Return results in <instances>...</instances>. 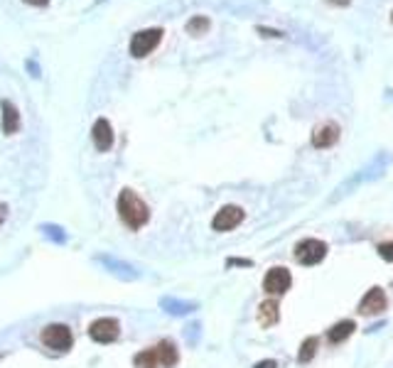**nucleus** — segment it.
<instances>
[{"label": "nucleus", "instance_id": "nucleus-1", "mask_svg": "<svg viewBox=\"0 0 393 368\" xmlns=\"http://www.w3.org/2000/svg\"><path fill=\"white\" fill-rule=\"evenodd\" d=\"M118 216H121V221L128 226V229L138 231L148 224L150 209H148L146 201H143L133 189H123L121 194H118Z\"/></svg>", "mask_w": 393, "mask_h": 368}, {"label": "nucleus", "instance_id": "nucleus-2", "mask_svg": "<svg viewBox=\"0 0 393 368\" xmlns=\"http://www.w3.org/2000/svg\"><path fill=\"white\" fill-rule=\"evenodd\" d=\"M71 341H74V336L66 324H49L42 329V344L52 351H69Z\"/></svg>", "mask_w": 393, "mask_h": 368}, {"label": "nucleus", "instance_id": "nucleus-3", "mask_svg": "<svg viewBox=\"0 0 393 368\" xmlns=\"http://www.w3.org/2000/svg\"><path fill=\"white\" fill-rule=\"evenodd\" d=\"M160 40H163V30H160V28L141 30V32H136L131 37V54L136 57V59L148 57L150 52H153L155 47L160 44Z\"/></svg>", "mask_w": 393, "mask_h": 368}, {"label": "nucleus", "instance_id": "nucleus-4", "mask_svg": "<svg viewBox=\"0 0 393 368\" xmlns=\"http://www.w3.org/2000/svg\"><path fill=\"white\" fill-rule=\"evenodd\" d=\"M295 256L303 266H317L327 256V243L317 241V238H307V241H300L295 246Z\"/></svg>", "mask_w": 393, "mask_h": 368}, {"label": "nucleus", "instance_id": "nucleus-5", "mask_svg": "<svg viewBox=\"0 0 393 368\" xmlns=\"http://www.w3.org/2000/svg\"><path fill=\"white\" fill-rule=\"evenodd\" d=\"M244 209L241 206H234V204H229V206H224V209H219L216 211V216L211 219V229L214 231H234L236 226L244 221Z\"/></svg>", "mask_w": 393, "mask_h": 368}, {"label": "nucleus", "instance_id": "nucleus-6", "mask_svg": "<svg viewBox=\"0 0 393 368\" xmlns=\"http://www.w3.org/2000/svg\"><path fill=\"white\" fill-rule=\"evenodd\" d=\"M291 271L288 268H273V271H268V275L263 278V290H266L268 295H283L291 290Z\"/></svg>", "mask_w": 393, "mask_h": 368}, {"label": "nucleus", "instance_id": "nucleus-7", "mask_svg": "<svg viewBox=\"0 0 393 368\" xmlns=\"http://www.w3.org/2000/svg\"><path fill=\"white\" fill-rule=\"evenodd\" d=\"M89 334H91V339L98 341V344H111V341H116L118 334H121V326H118L116 319H111V317L96 319V322L89 326Z\"/></svg>", "mask_w": 393, "mask_h": 368}, {"label": "nucleus", "instance_id": "nucleus-8", "mask_svg": "<svg viewBox=\"0 0 393 368\" xmlns=\"http://www.w3.org/2000/svg\"><path fill=\"white\" fill-rule=\"evenodd\" d=\"M384 309H386V295L381 287H371L369 292L364 295V299L359 302L361 314H381Z\"/></svg>", "mask_w": 393, "mask_h": 368}, {"label": "nucleus", "instance_id": "nucleus-9", "mask_svg": "<svg viewBox=\"0 0 393 368\" xmlns=\"http://www.w3.org/2000/svg\"><path fill=\"white\" fill-rule=\"evenodd\" d=\"M339 140V126L337 123H322V126L315 128L312 133V145L315 148H329V145H334Z\"/></svg>", "mask_w": 393, "mask_h": 368}, {"label": "nucleus", "instance_id": "nucleus-10", "mask_svg": "<svg viewBox=\"0 0 393 368\" xmlns=\"http://www.w3.org/2000/svg\"><path fill=\"white\" fill-rule=\"evenodd\" d=\"M91 136H94V145L98 153H106V150H111L113 145V128L111 123L106 121V118H98L94 123V131H91Z\"/></svg>", "mask_w": 393, "mask_h": 368}, {"label": "nucleus", "instance_id": "nucleus-11", "mask_svg": "<svg viewBox=\"0 0 393 368\" xmlns=\"http://www.w3.org/2000/svg\"><path fill=\"white\" fill-rule=\"evenodd\" d=\"M0 108H3V133L5 136H15L20 128L18 108H15V103H10V101H3L0 103Z\"/></svg>", "mask_w": 393, "mask_h": 368}, {"label": "nucleus", "instance_id": "nucleus-12", "mask_svg": "<svg viewBox=\"0 0 393 368\" xmlns=\"http://www.w3.org/2000/svg\"><path fill=\"white\" fill-rule=\"evenodd\" d=\"M155 354H158V361L163 368H172L180 361L177 349H175L172 341H160V344L155 346Z\"/></svg>", "mask_w": 393, "mask_h": 368}, {"label": "nucleus", "instance_id": "nucleus-13", "mask_svg": "<svg viewBox=\"0 0 393 368\" xmlns=\"http://www.w3.org/2000/svg\"><path fill=\"white\" fill-rule=\"evenodd\" d=\"M258 322L263 326H273L278 322V302L268 299V302L261 304V312H258Z\"/></svg>", "mask_w": 393, "mask_h": 368}, {"label": "nucleus", "instance_id": "nucleus-14", "mask_svg": "<svg viewBox=\"0 0 393 368\" xmlns=\"http://www.w3.org/2000/svg\"><path fill=\"white\" fill-rule=\"evenodd\" d=\"M351 331H354V322H337L329 329V341L332 344H339V341H344L346 336H351Z\"/></svg>", "mask_w": 393, "mask_h": 368}, {"label": "nucleus", "instance_id": "nucleus-15", "mask_svg": "<svg viewBox=\"0 0 393 368\" xmlns=\"http://www.w3.org/2000/svg\"><path fill=\"white\" fill-rule=\"evenodd\" d=\"M133 364H136V368H160V361H158V354H155V349H148V351H141V354H136Z\"/></svg>", "mask_w": 393, "mask_h": 368}, {"label": "nucleus", "instance_id": "nucleus-16", "mask_svg": "<svg viewBox=\"0 0 393 368\" xmlns=\"http://www.w3.org/2000/svg\"><path fill=\"white\" fill-rule=\"evenodd\" d=\"M160 304H163L170 314H187V312H192V309H196L194 302H177V299H168V297H165Z\"/></svg>", "mask_w": 393, "mask_h": 368}, {"label": "nucleus", "instance_id": "nucleus-17", "mask_svg": "<svg viewBox=\"0 0 393 368\" xmlns=\"http://www.w3.org/2000/svg\"><path fill=\"white\" fill-rule=\"evenodd\" d=\"M315 349H317V339L315 336H310L307 341H303V346H300V354H298V361L300 364H305V361H310L315 356Z\"/></svg>", "mask_w": 393, "mask_h": 368}, {"label": "nucleus", "instance_id": "nucleus-18", "mask_svg": "<svg viewBox=\"0 0 393 368\" xmlns=\"http://www.w3.org/2000/svg\"><path fill=\"white\" fill-rule=\"evenodd\" d=\"M206 30H209V20L201 18V15H196V18H192L187 23V32L189 35H201V32H206Z\"/></svg>", "mask_w": 393, "mask_h": 368}, {"label": "nucleus", "instance_id": "nucleus-19", "mask_svg": "<svg viewBox=\"0 0 393 368\" xmlns=\"http://www.w3.org/2000/svg\"><path fill=\"white\" fill-rule=\"evenodd\" d=\"M42 231H45V236L54 238L57 243H64L66 241V233L61 231V229H57V226H42Z\"/></svg>", "mask_w": 393, "mask_h": 368}, {"label": "nucleus", "instance_id": "nucleus-20", "mask_svg": "<svg viewBox=\"0 0 393 368\" xmlns=\"http://www.w3.org/2000/svg\"><path fill=\"white\" fill-rule=\"evenodd\" d=\"M379 256L384 258V261H393V241L381 243V246H379Z\"/></svg>", "mask_w": 393, "mask_h": 368}, {"label": "nucleus", "instance_id": "nucleus-21", "mask_svg": "<svg viewBox=\"0 0 393 368\" xmlns=\"http://www.w3.org/2000/svg\"><path fill=\"white\" fill-rule=\"evenodd\" d=\"M28 5H35V8H42V5H47L49 0H25Z\"/></svg>", "mask_w": 393, "mask_h": 368}, {"label": "nucleus", "instance_id": "nucleus-22", "mask_svg": "<svg viewBox=\"0 0 393 368\" xmlns=\"http://www.w3.org/2000/svg\"><path fill=\"white\" fill-rule=\"evenodd\" d=\"M256 368H276V361H261V364H256Z\"/></svg>", "mask_w": 393, "mask_h": 368}, {"label": "nucleus", "instance_id": "nucleus-23", "mask_svg": "<svg viewBox=\"0 0 393 368\" xmlns=\"http://www.w3.org/2000/svg\"><path fill=\"white\" fill-rule=\"evenodd\" d=\"M229 266H251V261H239V258H234V261H229Z\"/></svg>", "mask_w": 393, "mask_h": 368}, {"label": "nucleus", "instance_id": "nucleus-24", "mask_svg": "<svg viewBox=\"0 0 393 368\" xmlns=\"http://www.w3.org/2000/svg\"><path fill=\"white\" fill-rule=\"evenodd\" d=\"M5 216H8V206L0 204V224H3V221H5Z\"/></svg>", "mask_w": 393, "mask_h": 368}, {"label": "nucleus", "instance_id": "nucleus-25", "mask_svg": "<svg viewBox=\"0 0 393 368\" xmlns=\"http://www.w3.org/2000/svg\"><path fill=\"white\" fill-rule=\"evenodd\" d=\"M327 3H332V5H349V0H327Z\"/></svg>", "mask_w": 393, "mask_h": 368}, {"label": "nucleus", "instance_id": "nucleus-26", "mask_svg": "<svg viewBox=\"0 0 393 368\" xmlns=\"http://www.w3.org/2000/svg\"><path fill=\"white\" fill-rule=\"evenodd\" d=\"M391 18H393V15H391Z\"/></svg>", "mask_w": 393, "mask_h": 368}]
</instances>
